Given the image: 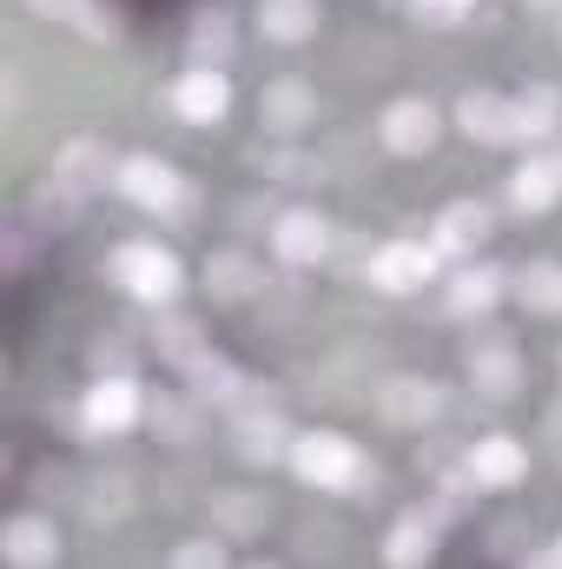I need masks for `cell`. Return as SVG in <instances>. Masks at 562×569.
<instances>
[{
	"instance_id": "26",
	"label": "cell",
	"mask_w": 562,
	"mask_h": 569,
	"mask_svg": "<svg viewBox=\"0 0 562 569\" xmlns=\"http://www.w3.org/2000/svg\"><path fill=\"white\" fill-rule=\"evenodd\" d=\"M159 358H172V365H199L205 358V345H199V325L192 318H159Z\"/></svg>"
},
{
	"instance_id": "21",
	"label": "cell",
	"mask_w": 562,
	"mask_h": 569,
	"mask_svg": "<svg viewBox=\"0 0 562 569\" xmlns=\"http://www.w3.org/2000/svg\"><path fill=\"white\" fill-rule=\"evenodd\" d=\"M436 557V523L430 517H404L391 537H384V563L391 569H423Z\"/></svg>"
},
{
	"instance_id": "9",
	"label": "cell",
	"mask_w": 562,
	"mask_h": 569,
	"mask_svg": "<svg viewBox=\"0 0 562 569\" xmlns=\"http://www.w3.org/2000/svg\"><path fill=\"white\" fill-rule=\"evenodd\" d=\"M483 239H490V206H476V199H456V206H443V212H436V232H430V246H436L443 259H470Z\"/></svg>"
},
{
	"instance_id": "25",
	"label": "cell",
	"mask_w": 562,
	"mask_h": 569,
	"mask_svg": "<svg viewBox=\"0 0 562 569\" xmlns=\"http://www.w3.org/2000/svg\"><path fill=\"white\" fill-rule=\"evenodd\" d=\"M212 510H219V523H225L232 537H252V530H265V517H272V503L252 497V490H219Z\"/></svg>"
},
{
	"instance_id": "18",
	"label": "cell",
	"mask_w": 562,
	"mask_h": 569,
	"mask_svg": "<svg viewBox=\"0 0 562 569\" xmlns=\"http://www.w3.org/2000/svg\"><path fill=\"white\" fill-rule=\"evenodd\" d=\"M232 430H239V450H245L252 463H272L284 450V425H279L272 405H239V425ZM284 457H291V450H284Z\"/></svg>"
},
{
	"instance_id": "10",
	"label": "cell",
	"mask_w": 562,
	"mask_h": 569,
	"mask_svg": "<svg viewBox=\"0 0 562 569\" xmlns=\"http://www.w3.org/2000/svg\"><path fill=\"white\" fill-rule=\"evenodd\" d=\"M80 425L87 430H127L140 425V391H133V378H93V391H87V405H80Z\"/></svg>"
},
{
	"instance_id": "1",
	"label": "cell",
	"mask_w": 562,
	"mask_h": 569,
	"mask_svg": "<svg viewBox=\"0 0 562 569\" xmlns=\"http://www.w3.org/2000/svg\"><path fill=\"white\" fill-rule=\"evenodd\" d=\"M291 470H298L304 483H318V490H351V483H364V477H371V470H364V457H358V443H351V437H338V430L291 437Z\"/></svg>"
},
{
	"instance_id": "2",
	"label": "cell",
	"mask_w": 562,
	"mask_h": 569,
	"mask_svg": "<svg viewBox=\"0 0 562 569\" xmlns=\"http://www.w3.org/2000/svg\"><path fill=\"white\" fill-rule=\"evenodd\" d=\"M456 127H463L470 140H483V146L530 140L523 100H503V93H490V87H476V93H463V100H456Z\"/></svg>"
},
{
	"instance_id": "19",
	"label": "cell",
	"mask_w": 562,
	"mask_h": 569,
	"mask_svg": "<svg viewBox=\"0 0 562 569\" xmlns=\"http://www.w3.org/2000/svg\"><path fill=\"white\" fill-rule=\"evenodd\" d=\"M185 47H192V67H225V53H232V13L225 7H199L192 27H185Z\"/></svg>"
},
{
	"instance_id": "22",
	"label": "cell",
	"mask_w": 562,
	"mask_h": 569,
	"mask_svg": "<svg viewBox=\"0 0 562 569\" xmlns=\"http://www.w3.org/2000/svg\"><path fill=\"white\" fill-rule=\"evenodd\" d=\"M185 378H192V398L199 405H239V391H245V378L225 365V358H199V365H185Z\"/></svg>"
},
{
	"instance_id": "17",
	"label": "cell",
	"mask_w": 562,
	"mask_h": 569,
	"mask_svg": "<svg viewBox=\"0 0 562 569\" xmlns=\"http://www.w3.org/2000/svg\"><path fill=\"white\" fill-rule=\"evenodd\" d=\"M510 199H516V212H550L562 199V159H550V152L523 159L516 179H510Z\"/></svg>"
},
{
	"instance_id": "23",
	"label": "cell",
	"mask_w": 562,
	"mask_h": 569,
	"mask_svg": "<svg viewBox=\"0 0 562 569\" xmlns=\"http://www.w3.org/2000/svg\"><path fill=\"white\" fill-rule=\"evenodd\" d=\"M205 291H212L219 305H239V298H252V291H259L252 259H239V252H219V259L205 266Z\"/></svg>"
},
{
	"instance_id": "34",
	"label": "cell",
	"mask_w": 562,
	"mask_h": 569,
	"mask_svg": "<svg viewBox=\"0 0 562 569\" xmlns=\"http://www.w3.org/2000/svg\"><path fill=\"white\" fill-rule=\"evenodd\" d=\"M556 557H562V543H556Z\"/></svg>"
},
{
	"instance_id": "27",
	"label": "cell",
	"mask_w": 562,
	"mask_h": 569,
	"mask_svg": "<svg viewBox=\"0 0 562 569\" xmlns=\"http://www.w3.org/2000/svg\"><path fill=\"white\" fill-rule=\"evenodd\" d=\"M516 298L530 305V311H562V266H530L523 279H516Z\"/></svg>"
},
{
	"instance_id": "33",
	"label": "cell",
	"mask_w": 562,
	"mask_h": 569,
	"mask_svg": "<svg viewBox=\"0 0 562 569\" xmlns=\"http://www.w3.org/2000/svg\"><path fill=\"white\" fill-rule=\"evenodd\" d=\"M543 7H556V0H543Z\"/></svg>"
},
{
	"instance_id": "6",
	"label": "cell",
	"mask_w": 562,
	"mask_h": 569,
	"mask_svg": "<svg viewBox=\"0 0 562 569\" xmlns=\"http://www.w3.org/2000/svg\"><path fill=\"white\" fill-rule=\"evenodd\" d=\"M172 107H179V120L212 127V120H225V107H232V80H225L219 67H192V73H179Z\"/></svg>"
},
{
	"instance_id": "15",
	"label": "cell",
	"mask_w": 562,
	"mask_h": 569,
	"mask_svg": "<svg viewBox=\"0 0 562 569\" xmlns=\"http://www.w3.org/2000/svg\"><path fill=\"white\" fill-rule=\"evenodd\" d=\"M470 477L476 483H490V490H510L523 470H530V450L516 443V437H483V443H470Z\"/></svg>"
},
{
	"instance_id": "31",
	"label": "cell",
	"mask_w": 562,
	"mask_h": 569,
	"mask_svg": "<svg viewBox=\"0 0 562 569\" xmlns=\"http://www.w3.org/2000/svg\"><path fill=\"white\" fill-rule=\"evenodd\" d=\"M93 0H33V13H53V20H80Z\"/></svg>"
},
{
	"instance_id": "30",
	"label": "cell",
	"mask_w": 562,
	"mask_h": 569,
	"mask_svg": "<svg viewBox=\"0 0 562 569\" xmlns=\"http://www.w3.org/2000/svg\"><path fill=\"white\" fill-rule=\"evenodd\" d=\"M411 7H418V20H436V27H456V20H463V13H470L476 0H411Z\"/></svg>"
},
{
	"instance_id": "13",
	"label": "cell",
	"mask_w": 562,
	"mask_h": 569,
	"mask_svg": "<svg viewBox=\"0 0 562 569\" xmlns=\"http://www.w3.org/2000/svg\"><path fill=\"white\" fill-rule=\"evenodd\" d=\"M53 186H67L73 199H87L93 186H107V146L93 140V133L67 140L60 152H53Z\"/></svg>"
},
{
	"instance_id": "29",
	"label": "cell",
	"mask_w": 562,
	"mask_h": 569,
	"mask_svg": "<svg viewBox=\"0 0 562 569\" xmlns=\"http://www.w3.org/2000/svg\"><path fill=\"white\" fill-rule=\"evenodd\" d=\"M87 510H93V517H120V510H127V477H100L93 497H87Z\"/></svg>"
},
{
	"instance_id": "32",
	"label": "cell",
	"mask_w": 562,
	"mask_h": 569,
	"mask_svg": "<svg viewBox=\"0 0 562 569\" xmlns=\"http://www.w3.org/2000/svg\"><path fill=\"white\" fill-rule=\"evenodd\" d=\"M252 569H272V563H252Z\"/></svg>"
},
{
	"instance_id": "28",
	"label": "cell",
	"mask_w": 562,
	"mask_h": 569,
	"mask_svg": "<svg viewBox=\"0 0 562 569\" xmlns=\"http://www.w3.org/2000/svg\"><path fill=\"white\" fill-rule=\"evenodd\" d=\"M172 569H225V550H219L212 537H192V543L172 550Z\"/></svg>"
},
{
	"instance_id": "14",
	"label": "cell",
	"mask_w": 562,
	"mask_h": 569,
	"mask_svg": "<svg viewBox=\"0 0 562 569\" xmlns=\"http://www.w3.org/2000/svg\"><path fill=\"white\" fill-rule=\"evenodd\" d=\"M470 385H476L483 398H516V391H523V358H516L503 338L470 345Z\"/></svg>"
},
{
	"instance_id": "7",
	"label": "cell",
	"mask_w": 562,
	"mask_h": 569,
	"mask_svg": "<svg viewBox=\"0 0 562 569\" xmlns=\"http://www.w3.org/2000/svg\"><path fill=\"white\" fill-rule=\"evenodd\" d=\"M378 133H384V146H391V152L418 159V152H430V146H436L443 120H436V107H430V100H391Z\"/></svg>"
},
{
	"instance_id": "12",
	"label": "cell",
	"mask_w": 562,
	"mask_h": 569,
	"mask_svg": "<svg viewBox=\"0 0 562 569\" xmlns=\"http://www.w3.org/2000/svg\"><path fill=\"white\" fill-rule=\"evenodd\" d=\"M272 252H279L284 266H318V259L331 252V226H324L318 212H279V226H272Z\"/></svg>"
},
{
	"instance_id": "20",
	"label": "cell",
	"mask_w": 562,
	"mask_h": 569,
	"mask_svg": "<svg viewBox=\"0 0 562 569\" xmlns=\"http://www.w3.org/2000/svg\"><path fill=\"white\" fill-rule=\"evenodd\" d=\"M259 27H265V40L298 47L318 33V0H259Z\"/></svg>"
},
{
	"instance_id": "3",
	"label": "cell",
	"mask_w": 562,
	"mask_h": 569,
	"mask_svg": "<svg viewBox=\"0 0 562 569\" xmlns=\"http://www.w3.org/2000/svg\"><path fill=\"white\" fill-rule=\"evenodd\" d=\"M436 259H443V252H436L430 239H391V246H378V252H371V266H364V272H371L378 291H398V298H404V291L430 284Z\"/></svg>"
},
{
	"instance_id": "4",
	"label": "cell",
	"mask_w": 562,
	"mask_h": 569,
	"mask_svg": "<svg viewBox=\"0 0 562 569\" xmlns=\"http://www.w3.org/2000/svg\"><path fill=\"white\" fill-rule=\"evenodd\" d=\"M113 279L127 284L133 298H145V305H165L179 291V259L159 252V246H120L113 252Z\"/></svg>"
},
{
	"instance_id": "8",
	"label": "cell",
	"mask_w": 562,
	"mask_h": 569,
	"mask_svg": "<svg viewBox=\"0 0 562 569\" xmlns=\"http://www.w3.org/2000/svg\"><path fill=\"white\" fill-rule=\"evenodd\" d=\"M378 411L391 418V425L418 430L430 418H443V385L436 378H391L384 391H378Z\"/></svg>"
},
{
	"instance_id": "24",
	"label": "cell",
	"mask_w": 562,
	"mask_h": 569,
	"mask_svg": "<svg viewBox=\"0 0 562 569\" xmlns=\"http://www.w3.org/2000/svg\"><path fill=\"white\" fill-rule=\"evenodd\" d=\"M503 272L496 266H470V272H456V284H450V311H490L496 298H503Z\"/></svg>"
},
{
	"instance_id": "11",
	"label": "cell",
	"mask_w": 562,
	"mask_h": 569,
	"mask_svg": "<svg viewBox=\"0 0 562 569\" xmlns=\"http://www.w3.org/2000/svg\"><path fill=\"white\" fill-rule=\"evenodd\" d=\"M311 120H318V93L304 80H272L259 93V127L265 133H304Z\"/></svg>"
},
{
	"instance_id": "16",
	"label": "cell",
	"mask_w": 562,
	"mask_h": 569,
	"mask_svg": "<svg viewBox=\"0 0 562 569\" xmlns=\"http://www.w3.org/2000/svg\"><path fill=\"white\" fill-rule=\"evenodd\" d=\"M60 557V530L47 517H13L7 523V563L13 569H53Z\"/></svg>"
},
{
	"instance_id": "5",
	"label": "cell",
	"mask_w": 562,
	"mask_h": 569,
	"mask_svg": "<svg viewBox=\"0 0 562 569\" xmlns=\"http://www.w3.org/2000/svg\"><path fill=\"white\" fill-rule=\"evenodd\" d=\"M133 206H145V212H172L179 199H185V179L165 166V159H152V152H133L127 166H120V179H113Z\"/></svg>"
}]
</instances>
